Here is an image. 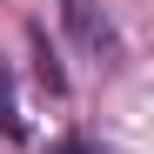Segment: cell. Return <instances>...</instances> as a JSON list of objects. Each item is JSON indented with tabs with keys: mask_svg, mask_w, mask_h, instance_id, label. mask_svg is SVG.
Masks as SVG:
<instances>
[{
	"mask_svg": "<svg viewBox=\"0 0 154 154\" xmlns=\"http://www.w3.org/2000/svg\"><path fill=\"white\" fill-rule=\"evenodd\" d=\"M67 20H74V34H81L87 47H114L107 20H94V7H87V0H67Z\"/></svg>",
	"mask_w": 154,
	"mask_h": 154,
	"instance_id": "obj_1",
	"label": "cell"
},
{
	"mask_svg": "<svg viewBox=\"0 0 154 154\" xmlns=\"http://www.w3.org/2000/svg\"><path fill=\"white\" fill-rule=\"evenodd\" d=\"M54 154H114V147H100V141H54Z\"/></svg>",
	"mask_w": 154,
	"mask_h": 154,
	"instance_id": "obj_3",
	"label": "cell"
},
{
	"mask_svg": "<svg viewBox=\"0 0 154 154\" xmlns=\"http://www.w3.org/2000/svg\"><path fill=\"white\" fill-rule=\"evenodd\" d=\"M0 134H27V121H20V100H14V81H7V67H0Z\"/></svg>",
	"mask_w": 154,
	"mask_h": 154,
	"instance_id": "obj_2",
	"label": "cell"
}]
</instances>
